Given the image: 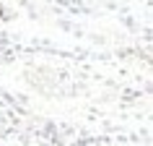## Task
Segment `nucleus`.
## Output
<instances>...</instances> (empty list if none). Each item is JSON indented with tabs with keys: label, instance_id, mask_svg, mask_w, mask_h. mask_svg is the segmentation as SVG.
Returning <instances> with one entry per match:
<instances>
[]
</instances>
